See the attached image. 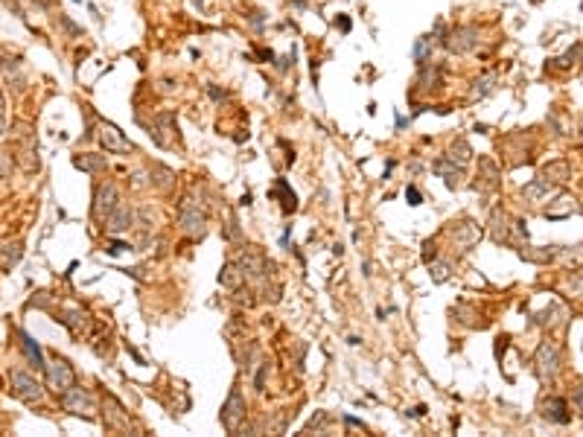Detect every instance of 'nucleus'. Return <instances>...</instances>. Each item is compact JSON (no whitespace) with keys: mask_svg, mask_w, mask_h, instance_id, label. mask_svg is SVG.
Masks as SVG:
<instances>
[{"mask_svg":"<svg viewBox=\"0 0 583 437\" xmlns=\"http://www.w3.org/2000/svg\"><path fill=\"white\" fill-rule=\"evenodd\" d=\"M405 199H408V204H411V207H417V204H423V192H420L415 184H408V190H405Z\"/></svg>","mask_w":583,"mask_h":437,"instance_id":"30","label":"nucleus"},{"mask_svg":"<svg viewBox=\"0 0 583 437\" xmlns=\"http://www.w3.org/2000/svg\"><path fill=\"white\" fill-rule=\"evenodd\" d=\"M493 82H496V76L493 73H487V76H481V79H475V88H473V100H481V96H487L490 91H493Z\"/></svg>","mask_w":583,"mask_h":437,"instance_id":"25","label":"nucleus"},{"mask_svg":"<svg viewBox=\"0 0 583 437\" xmlns=\"http://www.w3.org/2000/svg\"><path fill=\"white\" fill-rule=\"evenodd\" d=\"M449 233H452V239H455V245L461 248V251H470L475 242L481 239V228L475 225V222H470V218H461V222H452L449 225Z\"/></svg>","mask_w":583,"mask_h":437,"instance_id":"11","label":"nucleus"},{"mask_svg":"<svg viewBox=\"0 0 583 437\" xmlns=\"http://www.w3.org/2000/svg\"><path fill=\"white\" fill-rule=\"evenodd\" d=\"M12 155L9 152H0V178H9L12 175Z\"/></svg>","mask_w":583,"mask_h":437,"instance_id":"29","label":"nucleus"},{"mask_svg":"<svg viewBox=\"0 0 583 437\" xmlns=\"http://www.w3.org/2000/svg\"><path fill=\"white\" fill-rule=\"evenodd\" d=\"M446 47L452 53H473L478 47V30L475 27H455L446 38Z\"/></svg>","mask_w":583,"mask_h":437,"instance_id":"12","label":"nucleus"},{"mask_svg":"<svg viewBox=\"0 0 583 437\" xmlns=\"http://www.w3.org/2000/svg\"><path fill=\"white\" fill-rule=\"evenodd\" d=\"M6 103H4V93H0V137H4L6 134Z\"/></svg>","mask_w":583,"mask_h":437,"instance_id":"33","label":"nucleus"},{"mask_svg":"<svg viewBox=\"0 0 583 437\" xmlns=\"http://www.w3.org/2000/svg\"><path fill=\"white\" fill-rule=\"evenodd\" d=\"M207 93L213 96V100H216V103H222V100H228V93H225V91H219V88H213V85L207 88Z\"/></svg>","mask_w":583,"mask_h":437,"instance_id":"34","label":"nucleus"},{"mask_svg":"<svg viewBox=\"0 0 583 437\" xmlns=\"http://www.w3.org/2000/svg\"><path fill=\"white\" fill-rule=\"evenodd\" d=\"M9 382H12V394H15L21 402L33 405V402H41V400H44V385H41L35 376H30L27 371H12V373H9Z\"/></svg>","mask_w":583,"mask_h":437,"instance_id":"4","label":"nucleus"},{"mask_svg":"<svg viewBox=\"0 0 583 437\" xmlns=\"http://www.w3.org/2000/svg\"><path fill=\"white\" fill-rule=\"evenodd\" d=\"M449 158L455 161V163H470V158H473V149H470V143L467 140H455L452 146H449Z\"/></svg>","mask_w":583,"mask_h":437,"instance_id":"22","label":"nucleus"},{"mask_svg":"<svg viewBox=\"0 0 583 437\" xmlns=\"http://www.w3.org/2000/svg\"><path fill=\"white\" fill-rule=\"evenodd\" d=\"M44 373H47V388L56 394H64L76 385V371L70 368V361L62 359V356H53L50 361L44 364Z\"/></svg>","mask_w":583,"mask_h":437,"instance_id":"2","label":"nucleus"},{"mask_svg":"<svg viewBox=\"0 0 583 437\" xmlns=\"http://www.w3.org/2000/svg\"><path fill=\"white\" fill-rule=\"evenodd\" d=\"M533 364H537V376L543 382H554L557 371H560V347L554 342H543L537 356H533Z\"/></svg>","mask_w":583,"mask_h":437,"instance_id":"6","label":"nucleus"},{"mask_svg":"<svg viewBox=\"0 0 583 437\" xmlns=\"http://www.w3.org/2000/svg\"><path fill=\"white\" fill-rule=\"evenodd\" d=\"M432 169L444 178V184H446L449 190H458V187H461V178H464V166L455 163L452 158H437V161L432 163Z\"/></svg>","mask_w":583,"mask_h":437,"instance_id":"14","label":"nucleus"},{"mask_svg":"<svg viewBox=\"0 0 583 437\" xmlns=\"http://www.w3.org/2000/svg\"><path fill=\"white\" fill-rule=\"evenodd\" d=\"M569 291H575V295H583V272L569 280Z\"/></svg>","mask_w":583,"mask_h":437,"instance_id":"31","label":"nucleus"},{"mask_svg":"<svg viewBox=\"0 0 583 437\" xmlns=\"http://www.w3.org/2000/svg\"><path fill=\"white\" fill-rule=\"evenodd\" d=\"M134 225H137L134 207H132L129 202L120 199V202H117V207H114V210L108 213V218H105V231H108V233H114V236H120V233L132 231Z\"/></svg>","mask_w":583,"mask_h":437,"instance_id":"10","label":"nucleus"},{"mask_svg":"<svg viewBox=\"0 0 583 437\" xmlns=\"http://www.w3.org/2000/svg\"><path fill=\"white\" fill-rule=\"evenodd\" d=\"M432 38L429 35H423V38H417V44H415V62L417 64H426V62H432Z\"/></svg>","mask_w":583,"mask_h":437,"instance_id":"24","label":"nucleus"},{"mask_svg":"<svg viewBox=\"0 0 583 437\" xmlns=\"http://www.w3.org/2000/svg\"><path fill=\"white\" fill-rule=\"evenodd\" d=\"M73 166L82 169V173H88V175H103L105 169H108V161H105V155L88 152V155H76V158H73Z\"/></svg>","mask_w":583,"mask_h":437,"instance_id":"15","label":"nucleus"},{"mask_svg":"<svg viewBox=\"0 0 583 437\" xmlns=\"http://www.w3.org/2000/svg\"><path fill=\"white\" fill-rule=\"evenodd\" d=\"M56 321L64 324L73 338H82V335H88V330H91V315H88L85 309H64V312H59Z\"/></svg>","mask_w":583,"mask_h":437,"instance_id":"13","label":"nucleus"},{"mask_svg":"<svg viewBox=\"0 0 583 437\" xmlns=\"http://www.w3.org/2000/svg\"><path fill=\"white\" fill-rule=\"evenodd\" d=\"M59 402H62L64 411H70V414H76V417H85V420H93V417H96V400H93V394L82 391V388H76V385H73L70 391L59 394Z\"/></svg>","mask_w":583,"mask_h":437,"instance_id":"3","label":"nucleus"},{"mask_svg":"<svg viewBox=\"0 0 583 437\" xmlns=\"http://www.w3.org/2000/svg\"><path fill=\"white\" fill-rule=\"evenodd\" d=\"M117 202H120V190H117L114 181H105V184L96 187V192H93V222H105L108 213L117 207Z\"/></svg>","mask_w":583,"mask_h":437,"instance_id":"7","label":"nucleus"},{"mask_svg":"<svg viewBox=\"0 0 583 437\" xmlns=\"http://www.w3.org/2000/svg\"><path fill=\"white\" fill-rule=\"evenodd\" d=\"M126 248H132L129 242H120V239H108L105 242V254H111V257H117V254H123Z\"/></svg>","mask_w":583,"mask_h":437,"instance_id":"28","label":"nucleus"},{"mask_svg":"<svg viewBox=\"0 0 583 437\" xmlns=\"http://www.w3.org/2000/svg\"><path fill=\"white\" fill-rule=\"evenodd\" d=\"M103 411H105V429H111V431H140L134 423H132V417H129V411L120 405L114 397H105L103 400Z\"/></svg>","mask_w":583,"mask_h":437,"instance_id":"9","label":"nucleus"},{"mask_svg":"<svg viewBox=\"0 0 583 437\" xmlns=\"http://www.w3.org/2000/svg\"><path fill=\"white\" fill-rule=\"evenodd\" d=\"M222 426L231 434H236L242 426H246V397H242L239 388H231L228 402L222 405Z\"/></svg>","mask_w":583,"mask_h":437,"instance_id":"5","label":"nucleus"},{"mask_svg":"<svg viewBox=\"0 0 583 437\" xmlns=\"http://www.w3.org/2000/svg\"><path fill=\"white\" fill-rule=\"evenodd\" d=\"M449 272H452L449 262H434V265H432V280H434V283H444V280L449 277Z\"/></svg>","mask_w":583,"mask_h":437,"instance_id":"27","label":"nucleus"},{"mask_svg":"<svg viewBox=\"0 0 583 437\" xmlns=\"http://www.w3.org/2000/svg\"><path fill=\"white\" fill-rule=\"evenodd\" d=\"M557 315H563V309H560V306H551V309H546V312L537 315V324H543V327H557V324H560V318H557Z\"/></svg>","mask_w":583,"mask_h":437,"instance_id":"26","label":"nucleus"},{"mask_svg":"<svg viewBox=\"0 0 583 437\" xmlns=\"http://www.w3.org/2000/svg\"><path fill=\"white\" fill-rule=\"evenodd\" d=\"M21 242H15V245H4V248H0V269H12V265L21 260Z\"/></svg>","mask_w":583,"mask_h":437,"instance_id":"23","label":"nucleus"},{"mask_svg":"<svg viewBox=\"0 0 583 437\" xmlns=\"http://www.w3.org/2000/svg\"><path fill=\"white\" fill-rule=\"evenodd\" d=\"M423 70H420V79H417V85L423 88V91H429V88H437L441 85V64H420Z\"/></svg>","mask_w":583,"mask_h":437,"instance_id":"21","label":"nucleus"},{"mask_svg":"<svg viewBox=\"0 0 583 437\" xmlns=\"http://www.w3.org/2000/svg\"><path fill=\"white\" fill-rule=\"evenodd\" d=\"M21 347H23V356H27V361L33 364L35 371H44V353H41V347H38V342L30 335V332H21Z\"/></svg>","mask_w":583,"mask_h":437,"instance_id":"18","label":"nucleus"},{"mask_svg":"<svg viewBox=\"0 0 583 437\" xmlns=\"http://www.w3.org/2000/svg\"><path fill=\"white\" fill-rule=\"evenodd\" d=\"M408 417H423L426 414V405H417V408H411V411H405Z\"/></svg>","mask_w":583,"mask_h":437,"instance_id":"35","label":"nucleus"},{"mask_svg":"<svg viewBox=\"0 0 583 437\" xmlns=\"http://www.w3.org/2000/svg\"><path fill=\"white\" fill-rule=\"evenodd\" d=\"M335 27H342V33H350V21L347 18H335Z\"/></svg>","mask_w":583,"mask_h":437,"instance_id":"36","label":"nucleus"},{"mask_svg":"<svg viewBox=\"0 0 583 437\" xmlns=\"http://www.w3.org/2000/svg\"><path fill=\"white\" fill-rule=\"evenodd\" d=\"M149 184L155 187V190H161V192H169L175 187V173L169 166H163V163H152V169H149Z\"/></svg>","mask_w":583,"mask_h":437,"instance_id":"17","label":"nucleus"},{"mask_svg":"<svg viewBox=\"0 0 583 437\" xmlns=\"http://www.w3.org/2000/svg\"><path fill=\"white\" fill-rule=\"evenodd\" d=\"M219 283H222L225 289H231V291H236L242 283H246V274H242V269L236 262H225L222 265V274H219Z\"/></svg>","mask_w":583,"mask_h":437,"instance_id":"20","label":"nucleus"},{"mask_svg":"<svg viewBox=\"0 0 583 437\" xmlns=\"http://www.w3.org/2000/svg\"><path fill=\"white\" fill-rule=\"evenodd\" d=\"M543 417L551 420V423H569L572 414H569L566 400H560V397H548V400L543 402Z\"/></svg>","mask_w":583,"mask_h":437,"instance_id":"16","label":"nucleus"},{"mask_svg":"<svg viewBox=\"0 0 583 437\" xmlns=\"http://www.w3.org/2000/svg\"><path fill=\"white\" fill-rule=\"evenodd\" d=\"M100 143H103V149L111 152V155H132L134 152V143L126 140V134L120 132L114 123H100Z\"/></svg>","mask_w":583,"mask_h":437,"instance_id":"8","label":"nucleus"},{"mask_svg":"<svg viewBox=\"0 0 583 437\" xmlns=\"http://www.w3.org/2000/svg\"><path fill=\"white\" fill-rule=\"evenodd\" d=\"M178 225L190 239H204L207 236V213L192 196H184L178 202Z\"/></svg>","mask_w":583,"mask_h":437,"instance_id":"1","label":"nucleus"},{"mask_svg":"<svg viewBox=\"0 0 583 437\" xmlns=\"http://www.w3.org/2000/svg\"><path fill=\"white\" fill-rule=\"evenodd\" d=\"M272 196H280V199H283V202H280L283 213H295V210H298V196H295V190L289 187V181H286V178H277V181H275Z\"/></svg>","mask_w":583,"mask_h":437,"instance_id":"19","label":"nucleus"},{"mask_svg":"<svg viewBox=\"0 0 583 437\" xmlns=\"http://www.w3.org/2000/svg\"><path fill=\"white\" fill-rule=\"evenodd\" d=\"M265 373H269V364H260V371H257V379H254L257 391H262V385H265Z\"/></svg>","mask_w":583,"mask_h":437,"instance_id":"32","label":"nucleus"}]
</instances>
